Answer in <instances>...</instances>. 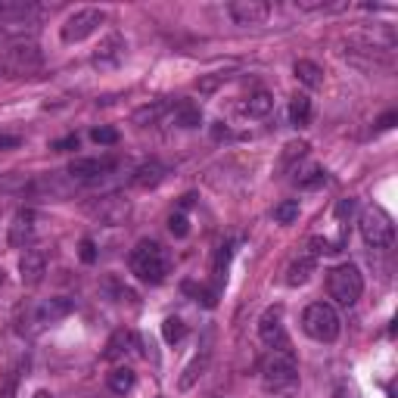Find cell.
Returning <instances> with one entry per match:
<instances>
[{"label": "cell", "mask_w": 398, "mask_h": 398, "mask_svg": "<svg viewBox=\"0 0 398 398\" xmlns=\"http://www.w3.org/2000/svg\"><path fill=\"white\" fill-rule=\"evenodd\" d=\"M261 386L271 398H296L298 392V364L292 352H271L261 361Z\"/></svg>", "instance_id": "6da1fadb"}, {"label": "cell", "mask_w": 398, "mask_h": 398, "mask_svg": "<svg viewBox=\"0 0 398 398\" xmlns=\"http://www.w3.org/2000/svg\"><path fill=\"white\" fill-rule=\"evenodd\" d=\"M131 271L143 280V283H162L171 271V255L153 240H140L131 252Z\"/></svg>", "instance_id": "7a4b0ae2"}, {"label": "cell", "mask_w": 398, "mask_h": 398, "mask_svg": "<svg viewBox=\"0 0 398 398\" xmlns=\"http://www.w3.org/2000/svg\"><path fill=\"white\" fill-rule=\"evenodd\" d=\"M302 330L317 342H333L339 336V314L327 302H311L302 314Z\"/></svg>", "instance_id": "3957f363"}, {"label": "cell", "mask_w": 398, "mask_h": 398, "mask_svg": "<svg viewBox=\"0 0 398 398\" xmlns=\"http://www.w3.org/2000/svg\"><path fill=\"white\" fill-rule=\"evenodd\" d=\"M327 290H330V298H336L339 305L352 308L361 298V292H364V277H361V271L354 265H339L330 271Z\"/></svg>", "instance_id": "277c9868"}, {"label": "cell", "mask_w": 398, "mask_h": 398, "mask_svg": "<svg viewBox=\"0 0 398 398\" xmlns=\"http://www.w3.org/2000/svg\"><path fill=\"white\" fill-rule=\"evenodd\" d=\"M41 68V50L31 41H16L3 50V59H0V72L6 78H22Z\"/></svg>", "instance_id": "5b68a950"}, {"label": "cell", "mask_w": 398, "mask_h": 398, "mask_svg": "<svg viewBox=\"0 0 398 398\" xmlns=\"http://www.w3.org/2000/svg\"><path fill=\"white\" fill-rule=\"evenodd\" d=\"M361 236H364L367 246L373 249H386L392 246V240H395V227H392V218L386 215L379 205H370V209L361 211Z\"/></svg>", "instance_id": "8992f818"}, {"label": "cell", "mask_w": 398, "mask_h": 398, "mask_svg": "<svg viewBox=\"0 0 398 398\" xmlns=\"http://www.w3.org/2000/svg\"><path fill=\"white\" fill-rule=\"evenodd\" d=\"M37 16H41V10L31 0H0V28L6 31L35 28Z\"/></svg>", "instance_id": "52a82bcc"}, {"label": "cell", "mask_w": 398, "mask_h": 398, "mask_svg": "<svg viewBox=\"0 0 398 398\" xmlns=\"http://www.w3.org/2000/svg\"><path fill=\"white\" fill-rule=\"evenodd\" d=\"M103 10H78V12H72V16L62 22V41L66 44H78V41H84V37H91L93 31L103 25Z\"/></svg>", "instance_id": "ba28073f"}, {"label": "cell", "mask_w": 398, "mask_h": 398, "mask_svg": "<svg viewBox=\"0 0 398 398\" xmlns=\"http://www.w3.org/2000/svg\"><path fill=\"white\" fill-rule=\"evenodd\" d=\"M87 211H91L100 224H109V227H115V224H122L124 218L131 215V202L112 193V196H100L97 202H91V205H87Z\"/></svg>", "instance_id": "9c48e42d"}, {"label": "cell", "mask_w": 398, "mask_h": 398, "mask_svg": "<svg viewBox=\"0 0 398 398\" xmlns=\"http://www.w3.org/2000/svg\"><path fill=\"white\" fill-rule=\"evenodd\" d=\"M258 336L274 348V352H290V336L283 330V314L280 308H267L258 321Z\"/></svg>", "instance_id": "30bf717a"}, {"label": "cell", "mask_w": 398, "mask_h": 398, "mask_svg": "<svg viewBox=\"0 0 398 398\" xmlns=\"http://www.w3.org/2000/svg\"><path fill=\"white\" fill-rule=\"evenodd\" d=\"M112 168H115V159H109V155H103V159H75L72 165H68V178L93 184V180L106 178Z\"/></svg>", "instance_id": "8fae6325"}, {"label": "cell", "mask_w": 398, "mask_h": 398, "mask_svg": "<svg viewBox=\"0 0 398 398\" xmlns=\"http://www.w3.org/2000/svg\"><path fill=\"white\" fill-rule=\"evenodd\" d=\"M227 10L236 25H261L267 19V12H271V6L265 0H234Z\"/></svg>", "instance_id": "7c38bea8"}, {"label": "cell", "mask_w": 398, "mask_h": 398, "mask_svg": "<svg viewBox=\"0 0 398 398\" xmlns=\"http://www.w3.org/2000/svg\"><path fill=\"white\" fill-rule=\"evenodd\" d=\"M124 50H128V44H124L122 35H109L100 41L97 53H93V66L97 68H115L118 62L124 59Z\"/></svg>", "instance_id": "4fadbf2b"}, {"label": "cell", "mask_w": 398, "mask_h": 398, "mask_svg": "<svg viewBox=\"0 0 398 398\" xmlns=\"http://www.w3.org/2000/svg\"><path fill=\"white\" fill-rule=\"evenodd\" d=\"M19 274H22V283L25 286H37L47 274V258H44L41 249H28L19 261Z\"/></svg>", "instance_id": "5bb4252c"}, {"label": "cell", "mask_w": 398, "mask_h": 398, "mask_svg": "<svg viewBox=\"0 0 398 398\" xmlns=\"http://www.w3.org/2000/svg\"><path fill=\"white\" fill-rule=\"evenodd\" d=\"M31 234H35V211L31 209H19L16 215H12V224H10V246L12 249H19V246H25V243L31 240Z\"/></svg>", "instance_id": "9a60e30c"}, {"label": "cell", "mask_w": 398, "mask_h": 398, "mask_svg": "<svg viewBox=\"0 0 398 398\" xmlns=\"http://www.w3.org/2000/svg\"><path fill=\"white\" fill-rule=\"evenodd\" d=\"M209 361H211V348H209V345H202L196 354H193L190 364L184 367V377L178 379V389H190V386L196 383V379L202 377L205 370H209Z\"/></svg>", "instance_id": "2e32d148"}, {"label": "cell", "mask_w": 398, "mask_h": 398, "mask_svg": "<svg viewBox=\"0 0 398 398\" xmlns=\"http://www.w3.org/2000/svg\"><path fill=\"white\" fill-rule=\"evenodd\" d=\"M165 180V165L162 162H143L134 174H131V184L140 187V190H153Z\"/></svg>", "instance_id": "e0dca14e"}, {"label": "cell", "mask_w": 398, "mask_h": 398, "mask_svg": "<svg viewBox=\"0 0 398 398\" xmlns=\"http://www.w3.org/2000/svg\"><path fill=\"white\" fill-rule=\"evenodd\" d=\"M134 348H137V336L131 333V330H118V333H112V339L106 342V358L118 361V358H124V354H131Z\"/></svg>", "instance_id": "ac0fdd59"}, {"label": "cell", "mask_w": 398, "mask_h": 398, "mask_svg": "<svg viewBox=\"0 0 398 398\" xmlns=\"http://www.w3.org/2000/svg\"><path fill=\"white\" fill-rule=\"evenodd\" d=\"M171 118L178 128H199V124H202V109H199L196 103H178Z\"/></svg>", "instance_id": "d6986e66"}, {"label": "cell", "mask_w": 398, "mask_h": 398, "mask_svg": "<svg viewBox=\"0 0 398 398\" xmlns=\"http://www.w3.org/2000/svg\"><path fill=\"white\" fill-rule=\"evenodd\" d=\"M292 72H296V78L302 81L305 87H321L323 84V68L317 66V62H311V59H298L296 66H292Z\"/></svg>", "instance_id": "ffe728a7"}, {"label": "cell", "mask_w": 398, "mask_h": 398, "mask_svg": "<svg viewBox=\"0 0 398 398\" xmlns=\"http://www.w3.org/2000/svg\"><path fill=\"white\" fill-rule=\"evenodd\" d=\"M311 274H314V258L311 255H305V258L292 261L290 267H286V283L290 286H302L311 280Z\"/></svg>", "instance_id": "44dd1931"}, {"label": "cell", "mask_w": 398, "mask_h": 398, "mask_svg": "<svg viewBox=\"0 0 398 398\" xmlns=\"http://www.w3.org/2000/svg\"><path fill=\"white\" fill-rule=\"evenodd\" d=\"M72 298H50V302H44L41 305V321H59V317H66V314H72Z\"/></svg>", "instance_id": "7402d4cb"}, {"label": "cell", "mask_w": 398, "mask_h": 398, "mask_svg": "<svg viewBox=\"0 0 398 398\" xmlns=\"http://www.w3.org/2000/svg\"><path fill=\"white\" fill-rule=\"evenodd\" d=\"M165 112H168V103H165V100H155V103L140 106V109L134 112V124H143V128H146V124H155Z\"/></svg>", "instance_id": "603a6c76"}, {"label": "cell", "mask_w": 398, "mask_h": 398, "mask_svg": "<svg viewBox=\"0 0 398 398\" xmlns=\"http://www.w3.org/2000/svg\"><path fill=\"white\" fill-rule=\"evenodd\" d=\"M290 122L296 124V128H305V124L311 122V100L305 97V93L292 97V103H290Z\"/></svg>", "instance_id": "cb8c5ba5"}, {"label": "cell", "mask_w": 398, "mask_h": 398, "mask_svg": "<svg viewBox=\"0 0 398 398\" xmlns=\"http://www.w3.org/2000/svg\"><path fill=\"white\" fill-rule=\"evenodd\" d=\"M134 370L131 367H115V370L109 373V389L115 392V395H124V392L134 389Z\"/></svg>", "instance_id": "d4e9b609"}, {"label": "cell", "mask_w": 398, "mask_h": 398, "mask_svg": "<svg viewBox=\"0 0 398 398\" xmlns=\"http://www.w3.org/2000/svg\"><path fill=\"white\" fill-rule=\"evenodd\" d=\"M274 109V97L267 91H255L252 97L246 100V112L252 118H261V115H267V112Z\"/></svg>", "instance_id": "484cf974"}, {"label": "cell", "mask_w": 398, "mask_h": 398, "mask_svg": "<svg viewBox=\"0 0 398 398\" xmlns=\"http://www.w3.org/2000/svg\"><path fill=\"white\" fill-rule=\"evenodd\" d=\"M28 184H31V178H28V174H22V171L0 174V190H3V193H25V190H28Z\"/></svg>", "instance_id": "4316f807"}, {"label": "cell", "mask_w": 398, "mask_h": 398, "mask_svg": "<svg viewBox=\"0 0 398 398\" xmlns=\"http://www.w3.org/2000/svg\"><path fill=\"white\" fill-rule=\"evenodd\" d=\"M162 336H165L168 345H174V342H180L187 336V323L180 321V317H165V323H162Z\"/></svg>", "instance_id": "83f0119b"}, {"label": "cell", "mask_w": 398, "mask_h": 398, "mask_svg": "<svg viewBox=\"0 0 398 398\" xmlns=\"http://www.w3.org/2000/svg\"><path fill=\"white\" fill-rule=\"evenodd\" d=\"M298 218V202L296 199H283L280 205H274V221L277 224H292Z\"/></svg>", "instance_id": "f1b7e54d"}, {"label": "cell", "mask_w": 398, "mask_h": 398, "mask_svg": "<svg viewBox=\"0 0 398 398\" xmlns=\"http://www.w3.org/2000/svg\"><path fill=\"white\" fill-rule=\"evenodd\" d=\"M168 230H171V234L178 236V240H180V236H187V234H190V221H187V215H184V211H178V215H171V218H168Z\"/></svg>", "instance_id": "f546056e"}, {"label": "cell", "mask_w": 398, "mask_h": 398, "mask_svg": "<svg viewBox=\"0 0 398 398\" xmlns=\"http://www.w3.org/2000/svg\"><path fill=\"white\" fill-rule=\"evenodd\" d=\"M184 290H187V292H193V296H196V298H199V302H202V305H209V308H211V305H215V296H218V292H215V290H209V286L184 283Z\"/></svg>", "instance_id": "4dcf8cb0"}, {"label": "cell", "mask_w": 398, "mask_h": 398, "mask_svg": "<svg viewBox=\"0 0 398 398\" xmlns=\"http://www.w3.org/2000/svg\"><path fill=\"white\" fill-rule=\"evenodd\" d=\"M308 153V143H290V146L283 149V159H280V165H290V162H296V159H302V155Z\"/></svg>", "instance_id": "1f68e13d"}, {"label": "cell", "mask_w": 398, "mask_h": 398, "mask_svg": "<svg viewBox=\"0 0 398 398\" xmlns=\"http://www.w3.org/2000/svg\"><path fill=\"white\" fill-rule=\"evenodd\" d=\"M93 143H103V146H112L118 143V131L115 128H93Z\"/></svg>", "instance_id": "d6a6232c"}, {"label": "cell", "mask_w": 398, "mask_h": 398, "mask_svg": "<svg viewBox=\"0 0 398 398\" xmlns=\"http://www.w3.org/2000/svg\"><path fill=\"white\" fill-rule=\"evenodd\" d=\"M302 187H321V184H327V171H321V168H314V171H308L302 180H298Z\"/></svg>", "instance_id": "836d02e7"}, {"label": "cell", "mask_w": 398, "mask_h": 398, "mask_svg": "<svg viewBox=\"0 0 398 398\" xmlns=\"http://www.w3.org/2000/svg\"><path fill=\"white\" fill-rule=\"evenodd\" d=\"M81 261H87V265L97 261V246H93V240H81Z\"/></svg>", "instance_id": "e575fe53"}, {"label": "cell", "mask_w": 398, "mask_h": 398, "mask_svg": "<svg viewBox=\"0 0 398 398\" xmlns=\"http://www.w3.org/2000/svg\"><path fill=\"white\" fill-rule=\"evenodd\" d=\"M395 122H398V112H395V109L386 112V115H379V118H377V131H389V128H395Z\"/></svg>", "instance_id": "d590c367"}, {"label": "cell", "mask_w": 398, "mask_h": 398, "mask_svg": "<svg viewBox=\"0 0 398 398\" xmlns=\"http://www.w3.org/2000/svg\"><path fill=\"white\" fill-rule=\"evenodd\" d=\"M298 10H330L336 3H327V0H296Z\"/></svg>", "instance_id": "8d00e7d4"}, {"label": "cell", "mask_w": 398, "mask_h": 398, "mask_svg": "<svg viewBox=\"0 0 398 398\" xmlns=\"http://www.w3.org/2000/svg\"><path fill=\"white\" fill-rule=\"evenodd\" d=\"M16 383H19V377H16V373H10V379H6L3 389H0V398H16Z\"/></svg>", "instance_id": "74e56055"}, {"label": "cell", "mask_w": 398, "mask_h": 398, "mask_svg": "<svg viewBox=\"0 0 398 398\" xmlns=\"http://www.w3.org/2000/svg\"><path fill=\"white\" fill-rule=\"evenodd\" d=\"M221 78H224V75H211V78H202V81H199V91H202V93H211L218 84H221Z\"/></svg>", "instance_id": "f35d334b"}, {"label": "cell", "mask_w": 398, "mask_h": 398, "mask_svg": "<svg viewBox=\"0 0 398 398\" xmlns=\"http://www.w3.org/2000/svg\"><path fill=\"white\" fill-rule=\"evenodd\" d=\"M53 149H59V153H66V149H78V137H62V140L53 143Z\"/></svg>", "instance_id": "ab89813d"}, {"label": "cell", "mask_w": 398, "mask_h": 398, "mask_svg": "<svg viewBox=\"0 0 398 398\" xmlns=\"http://www.w3.org/2000/svg\"><path fill=\"white\" fill-rule=\"evenodd\" d=\"M19 143H22V140H19L16 134H0V149H16Z\"/></svg>", "instance_id": "60d3db41"}, {"label": "cell", "mask_w": 398, "mask_h": 398, "mask_svg": "<svg viewBox=\"0 0 398 398\" xmlns=\"http://www.w3.org/2000/svg\"><path fill=\"white\" fill-rule=\"evenodd\" d=\"M211 137H215V140H221V137H230V131H227V128H224V124H221V122H218V124H215V128H211Z\"/></svg>", "instance_id": "b9f144b4"}, {"label": "cell", "mask_w": 398, "mask_h": 398, "mask_svg": "<svg viewBox=\"0 0 398 398\" xmlns=\"http://www.w3.org/2000/svg\"><path fill=\"white\" fill-rule=\"evenodd\" d=\"M35 398H53V395H50V392H37Z\"/></svg>", "instance_id": "7bdbcfd3"}]
</instances>
